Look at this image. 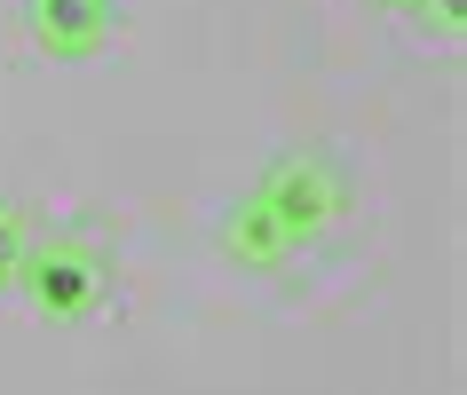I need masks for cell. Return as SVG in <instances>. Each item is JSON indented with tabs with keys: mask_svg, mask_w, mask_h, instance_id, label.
<instances>
[{
	"mask_svg": "<svg viewBox=\"0 0 467 395\" xmlns=\"http://www.w3.org/2000/svg\"><path fill=\"white\" fill-rule=\"evenodd\" d=\"M16 293L40 324H88L111 293V261H103L96 238H72V229H56V238H32L25 261H16Z\"/></svg>",
	"mask_w": 467,
	"mask_h": 395,
	"instance_id": "1",
	"label": "cell"
},
{
	"mask_svg": "<svg viewBox=\"0 0 467 395\" xmlns=\"http://www.w3.org/2000/svg\"><path fill=\"white\" fill-rule=\"evenodd\" d=\"M254 198L277 214V229L294 238V246H317L325 229L348 214V174L333 150H277L270 167H262V182H254Z\"/></svg>",
	"mask_w": 467,
	"mask_h": 395,
	"instance_id": "2",
	"label": "cell"
},
{
	"mask_svg": "<svg viewBox=\"0 0 467 395\" xmlns=\"http://www.w3.org/2000/svg\"><path fill=\"white\" fill-rule=\"evenodd\" d=\"M16 8H25V40L48 64H88L119 32V0H16Z\"/></svg>",
	"mask_w": 467,
	"mask_h": 395,
	"instance_id": "3",
	"label": "cell"
},
{
	"mask_svg": "<svg viewBox=\"0 0 467 395\" xmlns=\"http://www.w3.org/2000/svg\"><path fill=\"white\" fill-rule=\"evenodd\" d=\"M222 253H230V261H238L246 277H277L301 246L285 238V229H277V214H270V206H262V198L246 190L238 206H230V214H222Z\"/></svg>",
	"mask_w": 467,
	"mask_h": 395,
	"instance_id": "4",
	"label": "cell"
},
{
	"mask_svg": "<svg viewBox=\"0 0 467 395\" xmlns=\"http://www.w3.org/2000/svg\"><path fill=\"white\" fill-rule=\"evenodd\" d=\"M372 8H389V16H404L412 32H428V40H460L467 32V0H372Z\"/></svg>",
	"mask_w": 467,
	"mask_h": 395,
	"instance_id": "5",
	"label": "cell"
},
{
	"mask_svg": "<svg viewBox=\"0 0 467 395\" xmlns=\"http://www.w3.org/2000/svg\"><path fill=\"white\" fill-rule=\"evenodd\" d=\"M25 246H32L25 214H16V206H0V293H16V261H25Z\"/></svg>",
	"mask_w": 467,
	"mask_h": 395,
	"instance_id": "6",
	"label": "cell"
}]
</instances>
